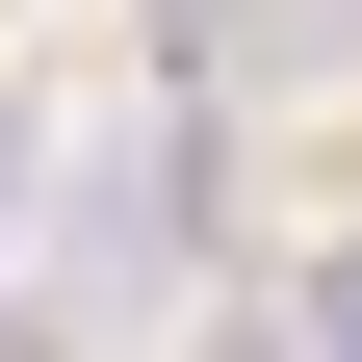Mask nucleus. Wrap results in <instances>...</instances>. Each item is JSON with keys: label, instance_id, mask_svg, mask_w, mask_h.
<instances>
[{"label": "nucleus", "instance_id": "f257e3e1", "mask_svg": "<svg viewBox=\"0 0 362 362\" xmlns=\"http://www.w3.org/2000/svg\"><path fill=\"white\" fill-rule=\"evenodd\" d=\"M310 362H362V233H337V259H310Z\"/></svg>", "mask_w": 362, "mask_h": 362}, {"label": "nucleus", "instance_id": "f03ea898", "mask_svg": "<svg viewBox=\"0 0 362 362\" xmlns=\"http://www.w3.org/2000/svg\"><path fill=\"white\" fill-rule=\"evenodd\" d=\"M26 156H52V129H26V104H0V285H26Z\"/></svg>", "mask_w": 362, "mask_h": 362}, {"label": "nucleus", "instance_id": "7ed1b4c3", "mask_svg": "<svg viewBox=\"0 0 362 362\" xmlns=\"http://www.w3.org/2000/svg\"><path fill=\"white\" fill-rule=\"evenodd\" d=\"M0 362H78V337H52V310H26V285H0Z\"/></svg>", "mask_w": 362, "mask_h": 362}, {"label": "nucleus", "instance_id": "20e7f679", "mask_svg": "<svg viewBox=\"0 0 362 362\" xmlns=\"http://www.w3.org/2000/svg\"><path fill=\"white\" fill-rule=\"evenodd\" d=\"M181 362H285V337H259V310H207V337H181Z\"/></svg>", "mask_w": 362, "mask_h": 362}]
</instances>
